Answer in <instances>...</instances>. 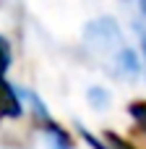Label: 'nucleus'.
<instances>
[{
    "mask_svg": "<svg viewBox=\"0 0 146 149\" xmlns=\"http://www.w3.org/2000/svg\"><path fill=\"white\" fill-rule=\"evenodd\" d=\"M8 65H10V47H8V42L0 37V73H5Z\"/></svg>",
    "mask_w": 146,
    "mask_h": 149,
    "instance_id": "nucleus-5",
    "label": "nucleus"
},
{
    "mask_svg": "<svg viewBox=\"0 0 146 149\" xmlns=\"http://www.w3.org/2000/svg\"><path fill=\"white\" fill-rule=\"evenodd\" d=\"M128 113H131V118L136 120V126H138V131H141V134L146 136V102H144V100H138V102H133Z\"/></svg>",
    "mask_w": 146,
    "mask_h": 149,
    "instance_id": "nucleus-2",
    "label": "nucleus"
},
{
    "mask_svg": "<svg viewBox=\"0 0 146 149\" xmlns=\"http://www.w3.org/2000/svg\"><path fill=\"white\" fill-rule=\"evenodd\" d=\"M104 141H107V147H110V149H136L133 144H128L123 136H118V134H112V131L104 134Z\"/></svg>",
    "mask_w": 146,
    "mask_h": 149,
    "instance_id": "nucleus-3",
    "label": "nucleus"
},
{
    "mask_svg": "<svg viewBox=\"0 0 146 149\" xmlns=\"http://www.w3.org/2000/svg\"><path fill=\"white\" fill-rule=\"evenodd\" d=\"M141 10H144V16H146V0H141Z\"/></svg>",
    "mask_w": 146,
    "mask_h": 149,
    "instance_id": "nucleus-7",
    "label": "nucleus"
},
{
    "mask_svg": "<svg viewBox=\"0 0 146 149\" xmlns=\"http://www.w3.org/2000/svg\"><path fill=\"white\" fill-rule=\"evenodd\" d=\"M144 52H146V37H144Z\"/></svg>",
    "mask_w": 146,
    "mask_h": 149,
    "instance_id": "nucleus-8",
    "label": "nucleus"
},
{
    "mask_svg": "<svg viewBox=\"0 0 146 149\" xmlns=\"http://www.w3.org/2000/svg\"><path fill=\"white\" fill-rule=\"evenodd\" d=\"M0 118H21V100L0 73Z\"/></svg>",
    "mask_w": 146,
    "mask_h": 149,
    "instance_id": "nucleus-1",
    "label": "nucleus"
},
{
    "mask_svg": "<svg viewBox=\"0 0 146 149\" xmlns=\"http://www.w3.org/2000/svg\"><path fill=\"white\" fill-rule=\"evenodd\" d=\"M120 65H123V71H128V73H136V71H138L136 55H133L131 50H123V52H120Z\"/></svg>",
    "mask_w": 146,
    "mask_h": 149,
    "instance_id": "nucleus-4",
    "label": "nucleus"
},
{
    "mask_svg": "<svg viewBox=\"0 0 146 149\" xmlns=\"http://www.w3.org/2000/svg\"><path fill=\"white\" fill-rule=\"evenodd\" d=\"M84 141H86V144H89L91 149H110V147H104V144H102L99 139H94V136H91L89 131H84Z\"/></svg>",
    "mask_w": 146,
    "mask_h": 149,
    "instance_id": "nucleus-6",
    "label": "nucleus"
}]
</instances>
